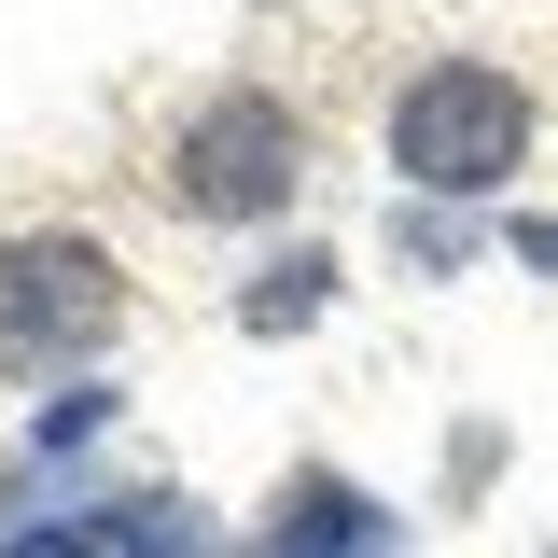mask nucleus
Returning <instances> with one entry per match:
<instances>
[{"mask_svg": "<svg viewBox=\"0 0 558 558\" xmlns=\"http://www.w3.org/2000/svg\"><path fill=\"white\" fill-rule=\"evenodd\" d=\"M531 126H545V112H531V84L502 57H433V70L391 84V126L377 140H391V182H405L418 209L433 196L475 209V196H502V182L531 168Z\"/></svg>", "mask_w": 558, "mask_h": 558, "instance_id": "1", "label": "nucleus"}, {"mask_svg": "<svg viewBox=\"0 0 558 558\" xmlns=\"http://www.w3.org/2000/svg\"><path fill=\"white\" fill-rule=\"evenodd\" d=\"M154 196L182 223H279L307 196V112L279 84H209L168 126V154H154Z\"/></svg>", "mask_w": 558, "mask_h": 558, "instance_id": "2", "label": "nucleus"}, {"mask_svg": "<svg viewBox=\"0 0 558 558\" xmlns=\"http://www.w3.org/2000/svg\"><path fill=\"white\" fill-rule=\"evenodd\" d=\"M112 336H126V266L84 223L0 238V377H84Z\"/></svg>", "mask_w": 558, "mask_h": 558, "instance_id": "3", "label": "nucleus"}, {"mask_svg": "<svg viewBox=\"0 0 558 558\" xmlns=\"http://www.w3.org/2000/svg\"><path fill=\"white\" fill-rule=\"evenodd\" d=\"M0 558H223V517L182 488H84L43 517H0Z\"/></svg>", "mask_w": 558, "mask_h": 558, "instance_id": "4", "label": "nucleus"}, {"mask_svg": "<svg viewBox=\"0 0 558 558\" xmlns=\"http://www.w3.org/2000/svg\"><path fill=\"white\" fill-rule=\"evenodd\" d=\"M252 558H391V502L363 475H336V461H307V475H279Z\"/></svg>", "mask_w": 558, "mask_h": 558, "instance_id": "5", "label": "nucleus"}, {"mask_svg": "<svg viewBox=\"0 0 558 558\" xmlns=\"http://www.w3.org/2000/svg\"><path fill=\"white\" fill-rule=\"evenodd\" d=\"M322 307H336V252H279V266L238 293V322H252V336H293V322H322Z\"/></svg>", "mask_w": 558, "mask_h": 558, "instance_id": "6", "label": "nucleus"}, {"mask_svg": "<svg viewBox=\"0 0 558 558\" xmlns=\"http://www.w3.org/2000/svg\"><path fill=\"white\" fill-rule=\"evenodd\" d=\"M391 252H405L418 279H461V252H475V223H461V209H418V196H405V223H391Z\"/></svg>", "mask_w": 558, "mask_h": 558, "instance_id": "7", "label": "nucleus"}, {"mask_svg": "<svg viewBox=\"0 0 558 558\" xmlns=\"http://www.w3.org/2000/svg\"><path fill=\"white\" fill-rule=\"evenodd\" d=\"M98 418H112V391H70V405H43V433H28V461H70V447H84Z\"/></svg>", "mask_w": 558, "mask_h": 558, "instance_id": "8", "label": "nucleus"}, {"mask_svg": "<svg viewBox=\"0 0 558 558\" xmlns=\"http://www.w3.org/2000/svg\"><path fill=\"white\" fill-rule=\"evenodd\" d=\"M502 252H517V266H545V279H558V209H531V223H517Z\"/></svg>", "mask_w": 558, "mask_h": 558, "instance_id": "9", "label": "nucleus"}]
</instances>
